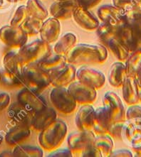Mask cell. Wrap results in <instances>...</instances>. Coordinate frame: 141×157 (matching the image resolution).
<instances>
[{"label": "cell", "mask_w": 141, "mask_h": 157, "mask_svg": "<svg viewBox=\"0 0 141 157\" xmlns=\"http://www.w3.org/2000/svg\"><path fill=\"white\" fill-rule=\"evenodd\" d=\"M101 154L99 150L96 147L95 143L91 145L87 149L85 150V151L83 154L82 157H101Z\"/></svg>", "instance_id": "cell-43"}, {"label": "cell", "mask_w": 141, "mask_h": 157, "mask_svg": "<svg viewBox=\"0 0 141 157\" xmlns=\"http://www.w3.org/2000/svg\"><path fill=\"white\" fill-rule=\"evenodd\" d=\"M19 0H0V11L10 10Z\"/></svg>", "instance_id": "cell-47"}, {"label": "cell", "mask_w": 141, "mask_h": 157, "mask_svg": "<svg viewBox=\"0 0 141 157\" xmlns=\"http://www.w3.org/2000/svg\"><path fill=\"white\" fill-rule=\"evenodd\" d=\"M68 127L64 120L57 119L40 132L38 141L41 149L52 151L59 148L66 138Z\"/></svg>", "instance_id": "cell-2"}, {"label": "cell", "mask_w": 141, "mask_h": 157, "mask_svg": "<svg viewBox=\"0 0 141 157\" xmlns=\"http://www.w3.org/2000/svg\"><path fill=\"white\" fill-rule=\"evenodd\" d=\"M0 156H13L12 152L10 151H4L3 153L0 154Z\"/></svg>", "instance_id": "cell-51"}, {"label": "cell", "mask_w": 141, "mask_h": 157, "mask_svg": "<svg viewBox=\"0 0 141 157\" xmlns=\"http://www.w3.org/2000/svg\"><path fill=\"white\" fill-rule=\"evenodd\" d=\"M139 100L141 101V88L139 87Z\"/></svg>", "instance_id": "cell-53"}, {"label": "cell", "mask_w": 141, "mask_h": 157, "mask_svg": "<svg viewBox=\"0 0 141 157\" xmlns=\"http://www.w3.org/2000/svg\"><path fill=\"white\" fill-rule=\"evenodd\" d=\"M123 98L129 105H135L139 102V87L135 78L127 77L122 86Z\"/></svg>", "instance_id": "cell-24"}, {"label": "cell", "mask_w": 141, "mask_h": 157, "mask_svg": "<svg viewBox=\"0 0 141 157\" xmlns=\"http://www.w3.org/2000/svg\"><path fill=\"white\" fill-rule=\"evenodd\" d=\"M68 90L78 104L91 105L95 102L97 98L95 88L83 83L79 80L71 82L68 87Z\"/></svg>", "instance_id": "cell-8"}, {"label": "cell", "mask_w": 141, "mask_h": 157, "mask_svg": "<svg viewBox=\"0 0 141 157\" xmlns=\"http://www.w3.org/2000/svg\"><path fill=\"white\" fill-rule=\"evenodd\" d=\"M17 101L34 113L48 107L45 98L40 95V93L26 87H24L19 92Z\"/></svg>", "instance_id": "cell-9"}, {"label": "cell", "mask_w": 141, "mask_h": 157, "mask_svg": "<svg viewBox=\"0 0 141 157\" xmlns=\"http://www.w3.org/2000/svg\"><path fill=\"white\" fill-rule=\"evenodd\" d=\"M95 139L93 131H79L68 136L67 144L73 156L82 157L85 150L95 143Z\"/></svg>", "instance_id": "cell-6"}, {"label": "cell", "mask_w": 141, "mask_h": 157, "mask_svg": "<svg viewBox=\"0 0 141 157\" xmlns=\"http://www.w3.org/2000/svg\"><path fill=\"white\" fill-rule=\"evenodd\" d=\"M95 108L91 105H83L75 117V124L79 131H93Z\"/></svg>", "instance_id": "cell-18"}, {"label": "cell", "mask_w": 141, "mask_h": 157, "mask_svg": "<svg viewBox=\"0 0 141 157\" xmlns=\"http://www.w3.org/2000/svg\"><path fill=\"white\" fill-rule=\"evenodd\" d=\"M125 65L127 77L135 78L141 71V48L130 53Z\"/></svg>", "instance_id": "cell-30"}, {"label": "cell", "mask_w": 141, "mask_h": 157, "mask_svg": "<svg viewBox=\"0 0 141 157\" xmlns=\"http://www.w3.org/2000/svg\"><path fill=\"white\" fill-rule=\"evenodd\" d=\"M125 121H117L112 122L110 124L107 134H109L112 138L120 140L123 139V129Z\"/></svg>", "instance_id": "cell-39"}, {"label": "cell", "mask_w": 141, "mask_h": 157, "mask_svg": "<svg viewBox=\"0 0 141 157\" xmlns=\"http://www.w3.org/2000/svg\"><path fill=\"white\" fill-rule=\"evenodd\" d=\"M48 157H71L73 154L69 149H56L49 154Z\"/></svg>", "instance_id": "cell-44"}, {"label": "cell", "mask_w": 141, "mask_h": 157, "mask_svg": "<svg viewBox=\"0 0 141 157\" xmlns=\"http://www.w3.org/2000/svg\"><path fill=\"white\" fill-rule=\"evenodd\" d=\"M118 28L119 27L111 25L108 23L102 22L96 30L99 39L106 44L109 40L116 37Z\"/></svg>", "instance_id": "cell-34"}, {"label": "cell", "mask_w": 141, "mask_h": 157, "mask_svg": "<svg viewBox=\"0 0 141 157\" xmlns=\"http://www.w3.org/2000/svg\"><path fill=\"white\" fill-rule=\"evenodd\" d=\"M127 120L133 118H141V106L138 105H132L127 108L125 113Z\"/></svg>", "instance_id": "cell-41"}, {"label": "cell", "mask_w": 141, "mask_h": 157, "mask_svg": "<svg viewBox=\"0 0 141 157\" xmlns=\"http://www.w3.org/2000/svg\"><path fill=\"white\" fill-rule=\"evenodd\" d=\"M116 39H117L130 53L140 48L136 42L133 28L126 24L118 28Z\"/></svg>", "instance_id": "cell-23"}, {"label": "cell", "mask_w": 141, "mask_h": 157, "mask_svg": "<svg viewBox=\"0 0 141 157\" xmlns=\"http://www.w3.org/2000/svg\"><path fill=\"white\" fill-rule=\"evenodd\" d=\"M43 22L44 21H42L41 19L29 17L27 20L22 24L21 27L27 33L28 36H34L39 33Z\"/></svg>", "instance_id": "cell-36"}, {"label": "cell", "mask_w": 141, "mask_h": 157, "mask_svg": "<svg viewBox=\"0 0 141 157\" xmlns=\"http://www.w3.org/2000/svg\"><path fill=\"white\" fill-rule=\"evenodd\" d=\"M4 68L10 73L22 75L24 64L18 51H10L4 55L3 58Z\"/></svg>", "instance_id": "cell-25"}, {"label": "cell", "mask_w": 141, "mask_h": 157, "mask_svg": "<svg viewBox=\"0 0 141 157\" xmlns=\"http://www.w3.org/2000/svg\"><path fill=\"white\" fill-rule=\"evenodd\" d=\"M103 106L111 115L112 122L125 120V111L123 102L116 93L108 91L103 98Z\"/></svg>", "instance_id": "cell-10"}, {"label": "cell", "mask_w": 141, "mask_h": 157, "mask_svg": "<svg viewBox=\"0 0 141 157\" xmlns=\"http://www.w3.org/2000/svg\"><path fill=\"white\" fill-rule=\"evenodd\" d=\"M50 76L51 84L53 87H66L74 81L76 78V69L73 65L67 63Z\"/></svg>", "instance_id": "cell-17"}, {"label": "cell", "mask_w": 141, "mask_h": 157, "mask_svg": "<svg viewBox=\"0 0 141 157\" xmlns=\"http://www.w3.org/2000/svg\"><path fill=\"white\" fill-rule=\"evenodd\" d=\"M125 22L132 28H141V7L125 11Z\"/></svg>", "instance_id": "cell-37"}, {"label": "cell", "mask_w": 141, "mask_h": 157, "mask_svg": "<svg viewBox=\"0 0 141 157\" xmlns=\"http://www.w3.org/2000/svg\"><path fill=\"white\" fill-rule=\"evenodd\" d=\"M113 5L124 11L141 7L140 0H112Z\"/></svg>", "instance_id": "cell-40"}, {"label": "cell", "mask_w": 141, "mask_h": 157, "mask_svg": "<svg viewBox=\"0 0 141 157\" xmlns=\"http://www.w3.org/2000/svg\"><path fill=\"white\" fill-rule=\"evenodd\" d=\"M136 80V82H137L138 87L141 88V71L138 73V75H136V77L135 78Z\"/></svg>", "instance_id": "cell-50"}, {"label": "cell", "mask_w": 141, "mask_h": 157, "mask_svg": "<svg viewBox=\"0 0 141 157\" xmlns=\"http://www.w3.org/2000/svg\"><path fill=\"white\" fill-rule=\"evenodd\" d=\"M49 100L55 109L64 114L75 111L76 102L65 87H54L49 94Z\"/></svg>", "instance_id": "cell-5"}, {"label": "cell", "mask_w": 141, "mask_h": 157, "mask_svg": "<svg viewBox=\"0 0 141 157\" xmlns=\"http://www.w3.org/2000/svg\"><path fill=\"white\" fill-rule=\"evenodd\" d=\"M4 136H5L4 134L2 131H0V147H1L2 144V142H3V141L4 140Z\"/></svg>", "instance_id": "cell-52"}, {"label": "cell", "mask_w": 141, "mask_h": 157, "mask_svg": "<svg viewBox=\"0 0 141 157\" xmlns=\"http://www.w3.org/2000/svg\"><path fill=\"white\" fill-rule=\"evenodd\" d=\"M76 78L78 80L96 90L101 88L106 82V77L101 71L88 67H81L77 70Z\"/></svg>", "instance_id": "cell-14"}, {"label": "cell", "mask_w": 141, "mask_h": 157, "mask_svg": "<svg viewBox=\"0 0 141 157\" xmlns=\"http://www.w3.org/2000/svg\"><path fill=\"white\" fill-rule=\"evenodd\" d=\"M8 118L13 125H26L31 127L34 113L19 102H13L8 108Z\"/></svg>", "instance_id": "cell-11"}, {"label": "cell", "mask_w": 141, "mask_h": 157, "mask_svg": "<svg viewBox=\"0 0 141 157\" xmlns=\"http://www.w3.org/2000/svg\"><path fill=\"white\" fill-rule=\"evenodd\" d=\"M102 0H76L78 6L80 7L90 10V9L95 7L98 4L101 2Z\"/></svg>", "instance_id": "cell-42"}, {"label": "cell", "mask_w": 141, "mask_h": 157, "mask_svg": "<svg viewBox=\"0 0 141 157\" xmlns=\"http://www.w3.org/2000/svg\"><path fill=\"white\" fill-rule=\"evenodd\" d=\"M133 29L138 48H141V28H133Z\"/></svg>", "instance_id": "cell-48"}, {"label": "cell", "mask_w": 141, "mask_h": 157, "mask_svg": "<svg viewBox=\"0 0 141 157\" xmlns=\"http://www.w3.org/2000/svg\"><path fill=\"white\" fill-rule=\"evenodd\" d=\"M31 135V127L26 125H14L6 132L5 142L11 146L19 145Z\"/></svg>", "instance_id": "cell-22"}, {"label": "cell", "mask_w": 141, "mask_h": 157, "mask_svg": "<svg viewBox=\"0 0 141 157\" xmlns=\"http://www.w3.org/2000/svg\"><path fill=\"white\" fill-rule=\"evenodd\" d=\"M26 6L30 17L41 19L42 21L46 20L48 17V11L39 0H28Z\"/></svg>", "instance_id": "cell-33"}, {"label": "cell", "mask_w": 141, "mask_h": 157, "mask_svg": "<svg viewBox=\"0 0 141 157\" xmlns=\"http://www.w3.org/2000/svg\"><path fill=\"white\" fill-rule=\"evenodd\" d=\"M22 77L24 87L40 93L51 84V76L41 70L37 64L24 66Z\"/></svg>", "instance_id": "cell-3"}, {"label": "cell", "mask_w": 141, "mask_h": 157, "mask_svg": "<svg viewBox=\"0 0 141 157\" xmlns=\"http://www.w3.org/2000/svg\"><path fill=\"white\" fill-rule=\"evenodd\" d=\"M77 38L75 33L66 32L63 34L57 41L53 46V51L56 54L66 56L71 48L76 44Z\"/></svg>", "instance_id": "cell-28"}, {"label": "cell", "mask_w": 141, "mask_h": 157, "mask_svg": "<svg viewBox=\"0 0 141 157\" xmlns=\"http://www.w3.org/2000/svg\"><path fill=\"white\" fill-rule=\"evenodd\" d=\"M140 2H141V0H140Z\"/></svg>", "instance_id": "cell-55"}, {"label": "cell", "mask_w": 141, "mask_h": 157, "mask_svg": "<svg viewBox=\"0 0 141 157\" xmlns=\"http://www.w3.org/2000/svg\"><path fill=\"white\" fill-rule=\"evenodd\" d=\"M98 17L102 22L108 23L117 27L125 24V11L111 4H104L98 7L97 10Z\"/></svg>", "instance_id": "cell-13"}, {"label": "cell", "mask_w": 141, "mask_h": 157, "mask_svg": "<svg viewBox=\"0 0 141 157\" xmlns=\"http://www.w3.org/2000/svg\"><path fill=\"white\" fill-rule=\"evenodd\" d=\"M105 45L108 47L109 50L114 55V56L120 61H124L128 58L130 52L116 38L109 40Z\"/></svg>", "instance_id": "cell-35"}, {"label": "cell", "mask_w": 141, "mask_h": 157, "mask_svg": "<svg viewBox=\"0 0 141 157\" xmlns=\"http://www.w3.org/2000/svg\"><path fill=\"white\" fill-rule=\"evenodd\" d=\"M61 33V24L59 19L51 17L44 20L39 34L41 39L46 44H51L59 39Z\"/></svg>", "instance_id": "cell-16"}, {"label": "cell", "mask_w": 141, "mask_h": 157, "mask_svg": "<svg viewBox=\"0 0 141 157\" xmlns=\"http://www.w3.org/2000/svg\"><path fill=\"white\" fill-rule=\"evenodd\" d=\"M12 155L16 157H42L44 152L41 148L36 146L19 144L13 150Z\"/></svg>", "instance_id": "cell-32"}, {"label": "cell", "mask_w": 141, "mask_h": 157, "mask_svg": "<svg viewBox=\"0 0 141 157\" xmlns=\"http://www.w3.org/2000/svg\"><path fill=\"white\" fill-rule=\"evenodd\" d=\"M18 53L24 66L29 64H38L51 54L50 44H46L41 39L35 40L18 50Z\"/></svg>", "instance_id": "cell-4"}, {"label": "cell", "mask_w": 141, "mask_h": 157, "mask_svg": "<svg viewBox=\"0 0 141 157\" xmlns=\"http://www.w3.org/2000/svg\"><path fill=\"white\" fill-rule=\"evenodd\" d=\"M111 122V115L104 106L99 107L95 109L93 131L97 135L107 134Z\"/></svg>", "instance_id": "cell-21"}, {"label": "cell", "mask_w": 141, "mask_h": 157, "mask_svg": "<svg viewBox=\"0 0 141 157\" xmlns=\"http://www.w3.org/2000/svg\"><path fill=\"white\" fill-rule=\"evenodd\" d=\"M57 113L55 109L48 106L34 113L31 127L37 131L41 132L54 122L57 119Z\"/></svg>", "instance_id": "cell-20"}, {"label": "cell", "mask_w": 141, "mask_h": 157, "mask_svg": "<svg viewBox=\"0 0 141 157\" xmlns=\"http://www.w3.org/2000/svg\"><path fill=\"white\" fill-rule=\"evenodd\" d=\"M123 139L132 149L141 147V118L129 119L125 121Z\"/></svg>", "instance_id": "cell-12"}, {"label": "cell", "mask_w": 141, "mask_h": 157, "mask_svg": "<svg viewBox=\"0 0 141 157\" xmlns=\"http://www.w3.org/2000/svg\"><path fill=\"white\" fill-rule=\"evenodd\" d=\"M67 63H67L65 56L57 54L52 56H49V57L39 62L37 65L42 71L51 75L64 68Z\"/></svg>", "instance_id": "cell-26"}, {"label": "cell", "mask_w": 141, "mask_h": 157, "mask_svg": "<svg viewBox=\"0 0 141 157\" xmlns=\"http://www.w3.org/2000/svg\"><path fill=\"white\" fill-rule=\"evenodd\" d=\"M110 156L111 157H132L133 154L127 149H118L116 151H113Z\"/></svg>", "instance_id": "cell-46"}, {"label": "cell", "mask_w": 141, "mask_h": 157, "mask_svg": "<svg viewBox=\"0 0 141 157\" xmlns=\"http://www.w3.org/2000/svg\"><path fill=\"white\" fill-rule=\"evenodd\" d=\"M127 77L125 65L121 61L115 62L112 64L108 73V82L114 87H122Z\"/></svg>", "instance_id": "cell-27"}, {"label": "cell", "mask_w": 141, "mask_h": 157, "mask_svg": "<svg viewBox=\"0 0 141 157\" xmlns=\"http://www.w3.org/2000/svg\"><path fill=\"white\" fill-rule=\"evenodd\" d=\"M0 86L6 88L24 87L22 75H18L6 71L4 68L0 69Z\"/></svg>", "instance_id": "cell-29"}, {"label": "cell", "mask_w": 141, "mask_h": 157, "mask_svg": "<svg viewBox=\"0 0 141 157\" xmlns=\"http://www.w3.org/2000/svg\"><path fill=\"white\" fill-rule=\"evenodd\" d=\"M95 145L104 157L110 156L113 152V140L108 134H100L96 136Z\"/></svg>", "instance_id": "cell-31"}, {"label": "cell", "mask_w": 141, "mask_h": 157, "mask_svg": "<svg viewBox=\"0 0 141 157\" xmlns=\"http://www.w3.org/2000/svg\"><path fill=\"white\" fill-rule=\"evenodd\" d=\"M19 1H22V0H19Z\"/></svg>", "instance_id": "cell-54"}, {"label": "cell", "mask_w": 141, "mask_h": 157, "mask_svg": "<svg viewBox=\"0 0 141 157\" xmlns=\"http://www.w3.org/2000/svg\"><path fill=\"white\" fill-rule=\"evenodd\" d=\"M30 17L25 5H21L16 9L14 14L11 18L10 25L15 27H20Z\"/></svg>", "instance_id": "cell-38"}, {"label": "cell", "mask_w": 141, "mask_h": 157, "mask_svg": "<svg viewBox=\"0 0 141 157\" xmlns=\"http://www.w3.org/2000/svg\"><path fill=\"white\" fill-rule=\"evenodd\" d=\"M67 63L72 65L102 64L108 58V51L100 44H76L65 56Z\"/></svg>", "instance_id": "cell-1"}, {"label": "cell", "mask_w": 141, "mask_h": 157, "mask_svg": "<svg viewBox=\"0 0 141 157\" xmlns=\"http://www.w3.org/2000/svg\"><path fill=\"white\" fill-rule=\"evenodd\" d=\"M78 6L76 0H57L51 4L49 13L52 17L59 20H66L73 17Z\"/></svg>", "instance_id": "cell-15"}, {"label": "cell", "mask_w": 141, "mask_h": 157, "mask_svg": "<svg viewBox=\"0 0 141 157\" xmlns=\"http://www.w3.org/2000/svg\"><path fill=\"white\" fill-rule=\"evenodd\" d=\"M10 101L11 98L9 94L0 93V113L10 106Z\"/></svg>", "instance_id": "cell-45"}, {"label": "cell", "mask_w": 141, "mask_h": 157, "mask_svg": "<svg viewBox=\"0 0 141 157\" xmlns=\"http://www.w3.org/2000/svg\"><path fill=\"white\" fill-rule=\"evenodd\" d=\"M72 17L76 23L85 30H96L100 24L98 19L88 10L78 6L73 12Z\"/></svg>", "instance_id": "cell-19"}, {"label": "cell", "mask_w": 141, "mask_h": 157, "mask_svg": "<svg viewBox=\"0 0 141 157\" xmlns=\"http://www.w3.org/2000/svg\"><path fill=\"white\" fill-rule=\"evenodd\" d=\"M28 36L21 26L15 27L5 25L0 29V40L2 43L13 48L19 49L26 44Z\"/></svg>", "instance_id": "cell-7"}, {"label": "cell", "mask_w": 141, "mask_h": 157, "mask_svg": "<svg viewBox=\"0 0 141 157\" xmlns=\"http://www.w3.org/2000/svg\"><path fill=\"white\" fill-rule=\"evenodd\" d=\"M133 150L134 151V156L141 157V147L138 148H133Z\"/></svg>", "instance_id": "cell-49"}]
</instances>
